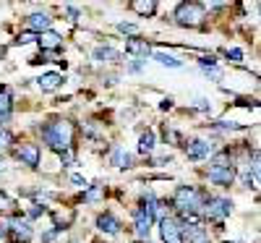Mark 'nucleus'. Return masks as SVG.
Masks as SVG:
<instances>
[{"label": "nucleus", "instance_id": "1", "mask_svg": "<svg viewBox=\"0 0 261 243\" xmlns=\"http://www.w3.org/2000/svg\"><path fill=\"white\" fill-rule=\"evenodd\" d=\"M42 141L55 152H68L73 149V128L68 120H53L42 126Z\"/></svg>", "mask_w": 261, "mask_h": 243}, {"label": "nucleus", "instance_id": "2", "mask_svg": "<svg viewBox=\"0 0 261 243\" xmlns=\"http://www.w3.org/2000/svg\"><path fill=\"white\" fill-rule=\"evenodd\" d=\"M172 204L180 214H196L201 207H204V196L199 188L193 186H178L175 188V196H172Z\"/></svg>", "mask_w": 261, "mask_h": 243}, {"label": "nucleus", "instance_id": "3", "mask_svg": "<svg viewBox=\"0 0 261 243\" xmlns=\"http://www.w3.org/2000/svg\"><path fill=\"white\" fill-rule=\"evenodd\" d=\"M204 18H206V13H204L201 3H180L175 11V21L180 27H199Z\"/></svg>", "mask_w": 261, "mask_h": 243}, {"label": "nucleus", "instance_id": "4", "mask_svg": "<svg viewBox=\"0 0 261 243\" xmlns=\"http://www.w3.org/2000/svg\"><path fill=\"white\" fill-rule=\"evenodd\" d=\"M0 233H8V238H11L13 243H29L32 235H34L29 220H18V217H16V220H8Z\"/></svg>", "mask_w": 261, "mask_h": 243}, {"label": "nucleus", "instance_id": "5", "mask_svg": "<svg viewBox=\"0 0 261 243\" xmlns=\"http://www.w3.org/2000/svg\"><path fill=\"white\" fill-rule=\"evenodd\" d=\"M232 212V202L225 196H212L206 202V217L209 220H217V223H222V220Z\"/></svg>", "mask_w": 261, "mask_h": 243}, {"label": "nucleus", "instance_id": "6", "mask_svg": "<svg viewBox=\"0 0 261 243\" xmlns=\"http://www.w3.org/2000/svg\"><path fill=\"white\" fill-rule=\"evenodd\" d=\"M186 154H188V160L193 162H199V160H206L214 154V144L212 141H204V139H193L186 144Z\"/></svg>", "mask_w": 261, "mask_h": 243}, {"label": "nucleus", "instance_id": "7", "mask_svg": "<svg viewBox=\"0 0 261 243\" xmlns=\"http://www.w3.org/2000/svg\"><path fill=\"white\" fill-rule=\"evenodd\" d=\"M160 233H162V240L165 243H180V223L172 217H162L160 220Z\"/></svg>", "mask_w": 261, "mask_h": 243}, {"label": "nucleus", "instance_id": "8", "mask_svg": "<svg viewBox=\"0 0 261 243\" xmlns=\"http://www.w3.org/2000/svg\"><path fill=\"white\" fill-rule=\"evenodd\" d=\"M16 157H18V162H24L29 167H37L39 165V147L37 144H21L16 149Z\"/></svg>", "mask_w": 261, "mask_h": 243}, {"label": "nucleus", "instance_id": "9", "mask_svg": "<svg viewBox=\"0 0 261 243\" xmlns=\"http://www.w3.org/2000/svg\"><path fill=\"white\" fill-rule=\"evenodd\" d=\"M206 178L217 186H230L235 181V167H209Z\"/></svg>", "mask_w": 261, "mask_h": 243}, {"label": "nucleus", "instance_id": "10", "mask_svg": "<svg viewBox=\"0 0 261 243\" xmlns=\"http://www.w3.org/2000/svg\"><path fill=\"white\" fill-rule=\"evenodd\" d=\"M97 230L107 233V235H118L120 233V223H118V217L110 214V212H105L97 217Z\"/></svg>", "mask_w": 261, "mask_h": 243}, {"label": "nucleus", "instance_id": "11", "mask_svg": "<svg viewBox=\"0 0 261 243\" xmlns=\"http://www.w3.org/2000/svg\"><path fill=\"white\" fill-rule=\"evenodd\" d=\"M125 53L128 55H136V60H146L151 55V47L146 45L144 39H128L125 42Z\"/></svg>", "mask_w": 261, "mask_h": 243}, {"label": "nucleus", "instance_id": "12", "mask_svg": "<svg viewBox=\"0 0 261 243\" xmlns=\"http://www.w3.org/2000/svg\"><path fill=\"white\" fill-rule=\"evenodd\" d=\"M50 24H53V18L47 16V13H32L29 18H27V27L32 29V34L34 32H50Z\"/></svg>", "mask_w": 261, "mask_h": 243}, {"label": "nucleus", "instance_id": "13", "mask_svg": "<svg viewBox=\"0 0 261 243\" xmlns=\"http://www.w3.org/2000/svg\"><path fill=\"white\" fill-rule=\"evenodd\" d=\"M11 110H13V97H11L8 86H3V89H0V126L11 118Z\"/></svg>", "mask_w": 261, "mask_h": 243}, {"label": "nucleus", "instance_id": "14", "mask_svg": "<svg viewBox=\"0 0 261 243\" xmlns=\"http://www.w3.org/2000/svg\"><path fill=\"white\" fill-rule=\"evenodd\" d=\"M37 39H39L42 50H58L60 42H63V37L58 32H42V34H37Z\"/></svg>", "mask_w": 261, "mask_h": 243}, {"label": "nucleus", "instance_id": "15", "mask_svg": "<svg viewBox=\"0 0 261 243\" xmlns=\"http://www.w3.org/2000/svg\"><path fill=\"white\" fill-rule=\"evenodd\" d=\"M60 84H63V76L60 74H45V76L37 79V86H39L42 92H55Z\"/></svg>", "mask_w": 261, "mask_h": 243}, {"label": "nucleus", "instance_id": "16", "mask_svg": "<svg viewBox=\"0 0 261 243\" xmlns=\"http://www.w3.org/2000/svg\"><path fill=\"white\" fill-rule=\"evenodd\" d=\"M151 214H146V212H136V235L139 238H149V230H151Z\"/></svg>", "mask_w": 261, "mask_h": 243}, {"label": "nucleus", "instance_id": "17", "mask_svg": "<svg viewBox=\"0 0 261 243\" xmlns=\"http://www.w3.org/2000/svg\"><path fill=\"white\" fill-rule=\"evenodd\" d=\"M130 11L139 13V16H151L157 11V3L154 0H134V3H130Z\"/></svg>", "mask_w": 261, "mask_h": 243}, {"label": "nucleus", "instance_id": "18", "mask_svg": "<svg viewBox=\"0 0 261 243\" xmlns=\"http://www.w3.org/2000/svg\"><path fill=\"white\" fill-rule=\"evenodd\" d=\"M113 165H115V167H125V170L130 167V154H128L123 147H115V149H113Z\"/></svg>", "mask_w": 261, "mask_h": 243}, {"label": "nucleus", "instance_id": "19", "mask_svg": "<svg viewBox=\"0 0 261 243\" xmlns=\"http://www.w3.org/2000/svg\"><path fill=\"white\" fill-rule=\"evenodd\" d=\"M154 134H151V131H146V134H141V139H139V152L141 154H151L154 152Z\"/></svg>", "mask_w": 261, "mask_h": 243}, {"label": "nucleus", "instance_id": "20", "mask_svg": "<svg viewBox=\"0 0 261 243\" xmlns=\"http://www.w3.org/2000/svg\"><path fill=\"white\" fill-rule=\"evenodd\" d=\"M94 60H102V63L118 60V50H113V47H97L94 50Z\"/></svg>", "mask_w": 261, "mask_h": 243}, {"label": "nucleus", "instance_id": "21", "mask_svg": "<svg viewBox=\"0 0 261 243\" xmlns=\"http://www.w3.org/2000/svg\"><path fill=\"white\" fill-rule=\"evenodd\" d=\"M154 60L160 63V65H167V68H180V60L178 58H172V55H167V53H154Z\"/></svg>", "mask_w": 261, "mask_h": 243}, {"label": "nucleus", "instance_id": "22", "mask_svg": "<svg viewBox=\"0 0 261 243\" xmlns=\"http://www.w3.org/2000/svg\"><path fill=\"white\" fill-rule=\"evenodd\" d=\"M102 193H105V191H102V186H92L89 191L84 193V202H86V204H97L99 199H102Z\"/></svg>", "mask_w": 261, "mask_h": 243}, {"label": "nucleus", "instance_id": "23", "mask_svg": "<svg viewBox=\"0 0 261 243\" xmlns=\"http://www.w3.org/2000/svg\"><path fill=\"white\" fill-rule=\"evenodd\" d=\"M73 223V212H65V214H55V228H58V233L60 230H65Z\"/></svg>", "mask_w": 261, "mask_h": 243}, {"label": "nucleus", "instance_id": "24", "mask_svg": "<svg viewBox=\"0 0 261 243\" xmlns=\"http://www.w3.org/2000/svg\"><path fill=\"white\" fill-rule=\"evenodd\" d=\"M11 144H13V134H11L8 128H3V126H0V152H6Z\"/></svg>", "mask_w": 261, "mask_h": 243}, {"label": "nucleus", "instance_id": "25", "mask_svg": "<svg viewBox=\"0 0 261 243\" xmlns=\"http://www.w3.org/2000/svg\"><path fill=\"white\" fill-rule=\"evenodd\" d=\"M212 128H214V131H241L243 126H238V123H227V120H217Z\"/></svg>", "mask_w": 261, "mask_h": 243}, {"label": "nucleus", "instance_id": "26", "mask_svg": "<svg viewBox=\"0 0 261 243\" xmlns=\"http://www.w3.org/2000/svg\"><path fill=\"white\" fill-rule=\"evenodd\" d=\"M11 207H13V199L6 196V193H0V212H8Z\"/></svg>", "mask_w": 261, "mask_h": 243}, {"label": "nucleus", "instance_id": "27", "mask_svg": "<svg viewBox=\"0 0 261 243\" xmlns=\"http://www.w3.org/2000/svg\"><path fill=\"white\" fill-rule=\"evenodd\" d=\"M37 39V34H32V32H24V34H18V45H29V42H34Z\"/></svg>", "mask_w": 261, "mask_h": 243}, {"label": "nucleus", "instance_id": "28", "mask_svg": "<svg viewBox=\"0 0 261 243\" xmlns=\"http://www.w3.org/2000/svg\"><path fill=\"white\" fill-rule=\"evenodd\" d=\"M118 32H123V34H136L139 27H136V24H118Z\"/></svg>", "mask_w": 261, "mask_h": 243}, {"label": "nucleus", "instance_id": "29", "mask_svg": "<svg viewBox=\"0 0 261 243\" xmlns=\"http://www.w3.org/2000/svg\"><path fill=\"white\" fill-rule=\"evenodd\" d=\"M225 55H227V58H232L235 63H241V60H243V50H238V47H232V50H227Z\"/></svg>", "mask_w": 261, "mask_h": 243}, {"label": "nucleus", "instance_id": "30", "mask_svg": "<svg viewBox=\"0 0 261 243\" xmlns=\"http://www.w3.org/2000/svg\"><path fill=\"white\" fill-rule=\"evenodd\" d=\"M204 74H206V76H212V79H222V71L217 68V65H214V68H204Z\"/></svg>", "mask_w": 261, "mask_h": 243}, {"label": "nucleus", "instance_id": "31", "mask_svg": "<svg viewBox=\"0 0 261 243\" xmlns=\"http://www.w3.org/2000/svg\"><path fill=\"white\" fill-rule=\"evenodd\" d=\"M196 107H199V110H204V113H206V110H212L209 100H196Z\"/></svg>", "mask_w": 261, "mask_h": 243}, {"label": "nucleus", "instance_id": "32", "mask_svg": "<svg viewBox=\"0 0 261 243\" xmlns=\"http://www.w3.org/2000/svg\"><path fill=\"white\" fill-rule=\"evenodd\" d=\"M71 181H73L76 186H86V181L81 178V175H79V173H73V175H71Z\"/></svg>", "mask_w": 261, "mask_h": 243}, {"label": "nucleus", "instance_id": "33", "mask_svg": "<svg viewBox=\"0 0 261 243\" xmlns=\"http://www.w3.org/2000/svg\"><path fill=\"white\" fill-rule=\"evenodd\" d=\"M65 11H68V16H71V21H79V11H76L73 6H68V8H65Z\"/></svg>", "mask_w": 261, "mask_h": 243}, {"label": "nucleus", "instance_id": "34", "mask_svg": "<svg viewBox=\"0 0 261 243\" xmlns=\"http://www.w3.org/2000/svg\"><path fill=\"white\" fill-rule=\"evenodd\" d=\"M141 65H144L141 60H134V63H130V65H128V68H130V71H134V74H136V71H141Z\"/></svg>", "mask_w": 261, "mask_h": 243}, {"label": "nucleus", "instance_id": "35", "mask_svg": "<svg viewBox=\"0 0 261 243\" xmlns=\"http://www.w3.org/2000/svg\"><path fill=\"white\" fill-rule=\"evenodd\" d=\"M160 107H162V110H170V107H172V100H170V97H167V100H165V102H162V105H160Z\"/></svg>", "mask_w": 261, "mask_h": 243}, {"label": "nucleus", "instance_id": "36", "mask_svg": "<svg viewBox=\"0 0 261 243\" xmlns=\"http://www.w3.org/2000/svg\"><path fill=\"white\" fill-rule=\"evenodd\" d=\"M180 243H183V240H180Z\"/></svg>", "mask_w": 261, "mask_h": 243}]
</instances>
